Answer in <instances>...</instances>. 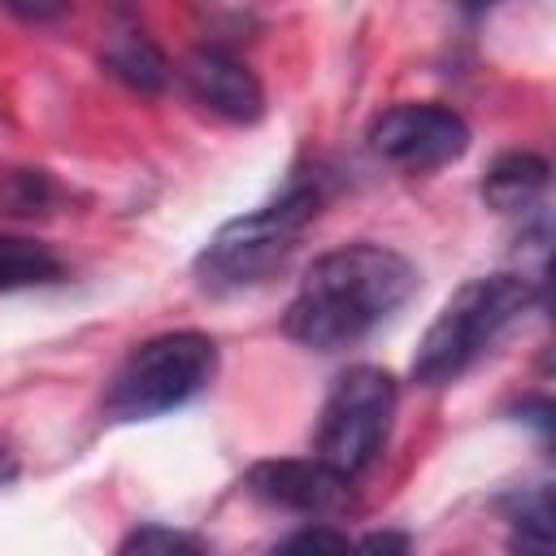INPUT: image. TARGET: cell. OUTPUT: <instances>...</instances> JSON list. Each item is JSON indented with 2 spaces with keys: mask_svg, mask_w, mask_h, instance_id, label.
Segmentation results:
<instances>
[{
  "mask_svg": "<svg viewBox=\"0 0 556 556\" xmlns=\"http://www.w3.org/2000/svg\"><path fill=\"white\" fill-rule=\"evenodd\" d=\"M534 300L526 274H482L447 295V304L426 326L413 352V382L443 387L456 382Z\"/></svg>",
  "mask_w": 556,
  "mask_h": 556,
  "instance_id": "cell-2",
  "label": "cell"
},
{
  "mask_svg": "<svg viewBox=\"0 0 556 556\" xmlns=\"http://www.w3.org/2000/svg\"><path fill=\"white\" fill-rule=\"evenodd\" d=\"M217 374V343L204 330H169L126 352L104 387L109 421H152L195 400Z\"/></svg>",
  "mask_w": 556,
  "mask_h": 556,
  "instance_id": "cell-4",
  "label": "cell"
},
{
  "mask_svg": "<svg viewBox=\"0 0 556 556\" xmlns=\"http://www.w3.org/2000/svg\"><path fill=\"white\" fill-rule=\"evenodd\" d=\"M348 534L334 526H300L282 534L265 556H348Z\"/></svg>",
  "mask_w": 556,
  "mask_h": 556,
  "instance_id": "cell-15",
  "label": "cell"
},
{
  "mask_svg": "<svg viewBox=\"0 0 556 556\" xmlns=\"http://www.w3.org/2000/svg\"><path fill=\"white\" fill-rule=\"evenodd\" d=\"M513 556H556V508L552 486H534L513 504Z\"/></svg>",
  "mask_w": 556,
  "mask_h": 556,
  "instance_id": "cell-12",
  "label": "cell"
},
{
  "mask_svg": "<svg viewBox=\"0 0 556 556\" xmlns=\"http://www.w3.org/2000/svg\"><path fill=\"white\" fill-rule=\"evenodd\" d=\"M317 204H321V195L313 182H291L278 200H269L243 217H230L200 248L195 278L208 291H243V287L274 278L287 265V256L300 248L308 222L317 217Z\"/></svg>",
  "mask_w": 556,
  "mask_h": 556,
  "instance_id": "cell-3",
  "label": "cell"
},
{
  "mask_svg": "<svg viewBox=\"0 0 556 556\" xmlns=\"http://www.w3.org/2000/svg\"><path fill=\"white\" fill-rule=\"evenodd\" d=\"M182 83L191 91L195 104H204L208 113L226 117V122H256L265 113V91L256 83V74L230 56L226 48L217 43H204V48H191L187 61H182Z\"/></svg>",
  "mask_w": 556,
  "mask_h": 556,
  "instance_id": "cell-8",
  "label": "cell"
},
{
  "mask_svg": "<svg viewBox=\"0 0 556 556\" xmlns=\"http://www.w3.org/2000/svg\"><path fill=\"white\" fill-rule=\"evenodd\" d=\"M413 291L417 269L408 256L382 243H348L308 265L282 313V330L304 348L339 352L374 334Z\"/></svg>",
  "mask_w": 556,
  "mask_h": 556,
  "instance_id": "cell-1",
  "label": "cell"
},
{
  "mask_svg": "<svg viewBox=\"0 0 556 556\" xmlns=\"http://www.w3.org/2000/svg\"><path fill=\"white\" fill-rule=\"evenodd\" d=\"M13 473H17V460H13V456H9L4 447H0V482H9Z\"/></svg>",
  "mask_w": 556,
  "mask_h": 556,
  "instance_id": "cell-17",
  "label": "cell"
},
{
  "mask_svg": "<svg viewBox=\"0 0 556 556\" xmlns=\"http://www.w3.org/2000/svg\"><path fill=\"white\" fill-rule=\"evenodd\" d=\"M348 556H408V534L404 530H374L361 543H352Z\"/></svg>",
  "mask_w": 556,
  "mask_h": 556,
  "instance_id": "cell-16",
  "label": "cell"
},
{
  "mask_svg": "<svg viewBox=\"0 0 556 556\" xmlns=\"http://www.w3.org/2000/svg\"><path fill=\"white\" fill-rule=\"evenodd\" d=\"M117 556H208V547L195 534H187V530H174V526H156L152 521V526H135L122 539Z\"/></svg>",
  "mask_w": 556,
  "mask_h": 556,
  "instance_id": "cell-14",
  "label": "cell"
},
{
  "mask_svg": "<svg viewBox=\"0 0 556 556\" xmlns=\"http://www.w3.org/2000/svg\"><path fill=\"white\" fill-rule=\"evenodd\" d=\"M56 182L43 169H4L0 174V213L4 217H39L56 204Z\"/></svg>",
  "mask_w": 556,
  "mask_h": 556,
  "instance_id": "cell-13",
  "label": "cell"
},
{
  "mask_svg": "<svg viewBox=\"0 0 556 556\" xmlns=\"http://www.w3.org/2000/svg\"><path fill=\"white\" fill-rule=\"evenodd\" d=\"M243 486L252 500L304 517L343 513L352 508V478L334 473L317 456H282V460H256L243 473Z\"/></svg>",
  "mask_w": 556,
  "mask_h": 556,
  "instance_id": "cell-7",
  "label": "cell"
},
{
  "mask_svg": "<svg viewBox=\"0 0 556 556\" xmlns=\"http://www.w3.org/2000/svg\"><path fill=\"white\" fill-rule=\"evenodd\" d=\"M391 417H395V378L378 365H352L326 391L313 456L334 473L356 478L378 460L391 434Z\"/></svg>",
  "mask_w": 556,
  "mask_h": 556,
  "instance_id": "cell-5",
  "label": "cell"
},
{
  "mask_svg": "<svg viewBox=\"0 0 556 556\" xmlns=\"http://www.w3.org/2000/svg\"><path fill=\"white\" fill-rule=\"evenodd\" d=\"M369 148L408 169V174H426V169H443L452 161L465 156L469 148V126L456 109L421 100V104H391L387 113L374 117L369 126Z\"/></svg>",
  "mask_w": 556,
  "mask_h": 556,
  "instance_id": "cell-6",
  "label": "cell"
},
{
  "mask_svg": "<svg viewBox=\"0 0 556 556\" xmlns=\"http://www.w3.org/2000/svg\"><path fill=\"white\" fill-rule=\"evenodd\" d=\"M100 65L126 83L130 91L139 96H156L165 83H169V61L165 52L156 48V39L135 26V22H122V26H109L104 30V43H100Z\"/></svg>",
  "mask_w": 556,
  "mask_h": 556,
  "instance_id": "cell-9",
  "label": "cell"
},
{
  "mask_svg": "<svg viewBox=\"0 0 556 556\" xmlns=\"http://www.w3.org/2000/svg\"><path fill=\"white\" fill-rule=\"evenodd\" d=\"M65 265L56 252H48L35 239L0 235V291H22V287H48L61 282Z\"/></svg>",
  "mask_w": 556,
  "mask_h": 556,
  "instance_id": "cell-11",
  "label": "cell"
},
{
  "mask_svg": "<svg viewBox=\"0 0 556 556\" xmlns=\"http://www.w3.org/2000/svg\"><path fill=\"white\" fill-rule=\"evenodd\" d=\"M547 187V161L534 152H504L482 178V195L500 213H526L539 204Z\"/></svg>",
  "mask_w": 556,
  "mask_h": 556,
  "instance_id": "cell-10",
  "label": "cell"
}]
</instances>
